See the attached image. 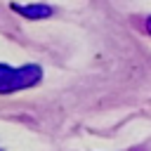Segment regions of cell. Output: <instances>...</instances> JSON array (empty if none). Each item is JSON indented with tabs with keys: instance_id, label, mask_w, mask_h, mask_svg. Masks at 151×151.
I'll use <instances>...</instances> for the list:
<instances>
[{
	"instance_id": "1",
	"label": "cell",
	"mask_w": 151,
	"mask_h": 151,
	"mask_svg": "<svg viewBox=\"0 0 151 151\" xmlns=\"http://www.w3.org/2000/svg\"><path fill=\"white\" fill-rule=\"evenodd\" d=\"M40 78H42V68L35 64H26V66L0 64V94H12L33 87L35 83H40Z\"/></svg>"
},
{
	"instance_id": "2",
	"label": "cell",
	"mask_w": 151,
	"mask_h": 151,
	"mask_svg": "<svg viewBox=\"0 0 151 151\" xmlns=\"http://www.w3.org/2000/svg\"><path fill=\"white\" fill-rule=\"evenodd\" d=\"M12 9L26 19H47L52 17V7L50 5H12Z\"/></svg>"
},
{
	"instance_id": "3",
	"label": "cell",
	"mask_w": 151,
	"mask_h": 151,
	"mask_svg": "<svg viewBox=\"0 0 151 151\" xmlns=\"http://www.w3.org/2000/svg\"><path fill=\"white\" fill-rule=\"evenodd\" d=\"M146 33H149V35H151V17H149V19H146Z\"/></svg>"
}]
</instances>
